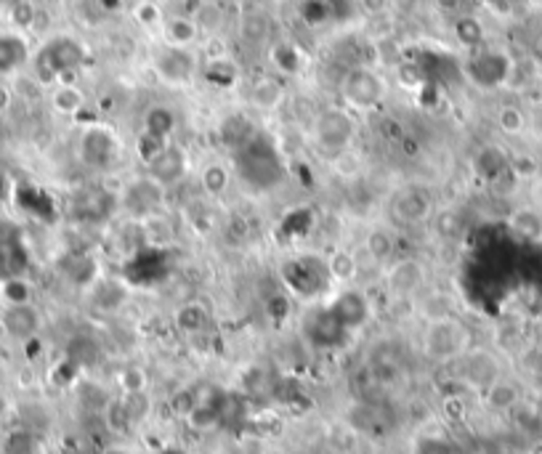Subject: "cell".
Wrapping results in <instances>:
<instances>
[{
    "label": "cell",
    "mask_w": 542,
    "mask_h": 454,
    "mask_svg": "<svg viewBox=\"0 0 542 454\" xmlns=\"http://www.w3.org/2000/svg\"><path fill=\"white\" fill-rule=\"evenodd\" d=\"M494 122H497V128H500L505 136H521L524 128H527V114H524L521 107H516V104H505V107L497 110Z\"/></svg>",
    "instance_id": "37"
},
{
    "label": "cell",
    "mask_w": 542,
    "mask_h": 454,
    "mask_svg": "<svg viewBox=\"0 0 542 454\" xmlns=\"http://www.w3.org/2000/svg\"><path fill=\"white\" fill-rule=\"evenodd\" d=\"M27 61H30L27 40L16 32H3L0 35V77L19 72Z\"/></svg>",
    "instance_id": "21"
},
{
    "label": "cell",
    "mask_w": 542,
    "mask_h": 454,
    "mask_svg": "<svg viewBox=\"0 0 542 454\" xmlns=\"http://www.w3.org/2000/svg\"><path fill=\"white\" fill-rule=\"evenodd\" d=\"M120 401L122 406H125V414H128L130 425L141 423V420L149 414V398H147V394H128V396H122Z\"/></svg>",
    "instance_id": "40"
},
{
    "label": "cell",
    "mask_w": 542,
    "mask_h": 454,
    "mask_svg": "<svg viewBox=\"0 0 542 454\" xmlns=\"http://www.w3.org/2000/svg\"><path fill=\"white\" fill-rule=\"evenodd\" d=\"M330 314L338 319V325L351 335L354 330H360L367 325L369 314H372V306H369V298L361 292V289H343L333 298V303L327 306Z\"/></svg>",
    "instance_id": "17"
},
{
    "label": "cell",
    "mask_w": 542,
    "mask_h": 454,
    "mask_svg": "<svg viewBox=\"0 0 542 454\" xmlns=\"http://www.w3.org/2000/svg\"><path fill=\"white\" fill-rule=\"evenodd\" d=\"M120 157V138L104 122H88L77 136V160L88 171H112Z\"/></svg>",
    "instance_id": "7"
},
{
    "label": "cell",
    "mask_w": 542,
    "mask_h": 454,
    "mask_svg": "<svg viewBox=\"0 0 542 454\" xmlns=\"http://www.w3.org/2000/svg\"><path fill=\"white\" fill-rule=\"evenodd\" d=\"M471 83H476L484 91H494V88H502L511 83V75H513V58L502 51H492V49H479L474 51V57L468 58V67H466Z\"/></svg>",
    "instance_id": "11"
},
{
    "label": "cell",
    "mask_w": 542,
    "mask_h": 454,
    "mask_svg": "<svg viewBox=\"0 0 542 454\" xmlns=\"http://www.w3.org/2000/svg\"><path fill=\"white\" fill-rule=\"evenodd\" d=\"M232 183V168H227L224 163H208L200 171V186L208 197H224L229 191Z\"/></svg>",
    "instance_id": "31"
},
{
    "label": "cell",
    "mask_w": 542,
    "mask_h": 454,
    "mask_svg": "<svg viewBox=\"0 0 542 454\" xmlns=\"http://www.w3.org/2000/svg\"><path fill=\"white\" fill-rule=\"evenodd\" d=\"M282 280L288 284V289H293V295H298V298H314L333 282L327 274V263L314 261V258L288 261L282 269Z\"/></svg>",
    "instance_id": "14"
},
{
    "label": "cell",
    "mask_w": 542,
    "mask_h": 454,
    "mask_svg": "<svg viewBox=\"0 0 542 454\" xmlns=\"http://www.w3.org/2000/svg\"><path fill=\"white\" fill-rule=\"evenodd\" d=\"M141 128H144L141 133L168 141L171 133H173V128H176V114H173L171 107H165V104H155V107H149V110L144 112Z\"/></svg>",
    "instance_id": "29"
},
{
    "label": "cell",
    "mask_w": 542,
    "mask_h": 454,
    "mask_svg": "<svg viewBox=\"0 0 542 454\" xmlns=\"http://www.w3.org/2000/svg\"><path fill=\"white\" fill-rule=\"evenodd\" d=\"M471 348V330L455 316H439L425 325L422 353L431 361H452L460 359Z\"/></svg>",
    "instance_id": "6"
},
{
    "label": "cell",
    "mask_w": 542,
    "mask_h": 454,
    "mask_svg": "<svg viewBox=\"0 0 542 454\" xmlns=\"http://www.w3.org/2000/svg\"><path fill=\"white\" fill-rule=\"evenodd\" d=\"M428 280V272H425V263L421 258H413V255H404V258H396L386 274H383V287L388 292L391 300H407V298H418L421 289L425 287Z\"/></svg>",
    "instance_id": "10"
},
{
    "label": "cell",
    "mask_w": 542,
    "mask_h": 454,
    "mask_svg": "<svg viewBox=\"0 0 542 454\" xmlns=\"http://www.w3.org/2000/svg\"><path fill=\"white\" fill-rule=\"evenodd\" d=\"M364 250L372 261L378 263H388L396 253V234L388 227H375L367 231L364 236Z\"/></svg>",
    "instance_id": "28"
},
{
    "label": "cell",
    "mask_w": 542,
    "mask_h": 454,
    "mask_svg": "<svg viewBox=\"0 0 542 454\" xmlns=\"http://www.w3.org/2000/svg\"><path fill=\"white\" fill-rule=\"evenodd\" d=\"M303 335L314 348H341L349 333L338 325V319L330 314V308H314L303 319Z\"/></svg>",
    "instance_id": "15"
},
{
    "label": "cell",
    "mask_w": 542,
    "mask_h": 454,
    "mask_svg": "<svg viewBox=\"0 0 542 454\" xmlns=\"http://www.w3.org/2000/svg\"><path fill=\"white\" fill-rule=\"evenodd\" d=\"M269 61L280 75H298L303 67L301 49L290 40H277L269 46Z\"/></svg>",
    "instance_id": "30"
},
{
    "label": "cell",
    "mask_w": 542,
    "mask_h": 454,
    "mask_svg": "<svg viewBox=\"0 0 542 454\" xmlns=\"http://www.w3.org/2000/svg\"><path fill=\"white\" fill-rule=\"evenodd\" d=\"M452 35H455L458 46H463V49L471 51V54L484 49V40H486L484 24L476 16H471V13L455 16V22H452Z\"/></svg>",
    "instance_id": "27"
},
{
    "label": "cell",
    "mask_w": 542,
    "mask_h": 454,
    "mask_svg": "<svg viewBox=\"0 0 542 454\" xmlns=\"http://www.w3.org/2000/svg\"><path fill=\"white\" fill-rule=\"evenodd\" d=\"M51 110L61 117H77L85 110V93L80 85L69 83H57L51 91Z\"/></svg>",
    "instance_id": "25"
},
{
    "label": "cell",
    "mask_w": 542,
    "mask_h": 454,
    "mask_svg": "<svg viewBox=\"0 0 542 454\" xmlns=\"http://www.w3.org/2000/svg\"><path fill=\"white\" fill-rule=\"evenodd\" d=\"M240 35L244 40H253V43L266 40V35H269V16L263 11H258V8L244 11L240 19Z\"/></svg>",
    "instance_id": "36"
},
{
    "label": "cell",
    "mask_w": 542,
    "mask_h": 454,
    "mask_svg": "<svg viewBox=\"0 0 542 454\" xmlns=\"http://www.w3.org/2000/svg\"><path fill=\"white\" fill-rule=\"evenodd\" d=\"M165 186H160L157 181H152L149 175L144 178H133L125 183V191L120 194L122 210L133 218V221H141L147 216H155L163 210L165 205Z\"/></svg>",
    "instance_id": "13"
},
{
    "label": "cell",
    "mask_w": 542,
    "mask_h": 454,
    "mask_svg": "<svg viewBox=\"0 0 542 454\" xmlns=\"http://www.w3.org/2000/svg\"><path fill=\"white\" fill-rule=\"evenodd\" d=\"M205 57H208V61L229 57V49H227V43H224L221 35H208V40H205Z\"/></svg>",
    "instance_id": "43"
},
{
    "label": "cell",
    "mask_w": 542,
    "mask_h": 454,
    "mask_svg": "<svg viewBox=\"0 0 542 454\" xmlns=\"http://www.w3.org/2000/svg\"><path fill=\"white\" fill-rule=\"evenodd\" d=\"M3 338H8V333H5V325H3V319H0V341Z\"/></svg>",
    "instance_id": "48"
},
{
    "label": "cell",
    "mask_w": 542,
    "mask_h": 454,
    "mask_svg": "<svg viewBox=\"0 0 542 454\" xmlns=\"http://www.w3.org/2000/svg\"><path fill=\"white\" fill-rule=\"evenodd\" d=\"M160 32H163V43L179 46V49H191L200 40V27L194 16H186V13L165 16L160 24Z\"/></svg>",
    "instance_id": "20"
},
{
    "label": "cell",
    "mask_w": 542,
    "mask_h": 454,
    "mask_svg": "<svg viewBox=\"0 0 542 454\" xmlns=\"http://www.w3.org/2000/svg\"><path fill=\"white\" fill-rule=\"evenodd\" d=\"M357 138V117L346 107H327L311 122V147L327 160L351 149Z\"/></svg>",
    "instance_id": "2"
},
{
    "label": "cell",
    "mask_w": 542,
    "mask_h": 454,
    "mask_svg": "<svg viewBox=\"0 0 542 454\" xmlns=\"http://www.w3.org/2000/svg\"><path fill=\"white\" fill-rule=\"evenodd\" d=\"M484 398H486V404L492 406V409H497V412H508V409H513L516 404H519V388L511 383V380H505V378H500V380H494L486 391H484Z\"/></svg>",
    "instance_id": "33"
},
{
    "label": "cell",
    "mask_w": 542,
    "mask_h": 454,
    "mask_svg": "<svg viewBox=\"0 0 542 454\" xmlns=\"http://www.w3.org/2000/svg\"><path fill=\"white\" fill-rule=\"evenodd\" d=\"M324 263H327V274L333 282L349 284L357 277V255L351 250H335V253H330V258Z\"/></svg>",
    "instance_id": "32"
},
{
    "label": "cell",
    "mask_w": 542,
    "mask_h": 454,
    "mask_svg": "<svg viewBox=\"0 0 542 454\" xmlns=\"http://www.w3.org/2000/svg\"><path fill=\"white\" fill-rule=\"evenodd\" d=\"M163 454H183L181 450H163Z\"/></svg>",
    "instance_id": "49"
},
{
    "label": "cell",
    "mask_w": 542,
    "mask_h": 454,
    "mask_svg": "<svg viewBox=\"0 0 542 454\" xmlns=\"http://www.w3.org/2000/svg\"><path fill=\"white\" fill-rule=\"evenodd\" d=\"M508 228L527 239V242H535V239H542V210L535 208V205H521L516 208L511 216H508Z\"/></svg>",
    "instance_id": "26"
},
{
    "label": "cell",
    "mask_w": 542,
    "mask_h": 454,
    "mask_svg": "<svg viewBox=\"0 0 542 454\" xmlns=\"http://www.w3.org/2000/svg\"><path fill=\"white\" fill-rule=\"evenodd\" d=\"M152 69L168 85H189L200 69V58L191 49H179V46L163 43L152 54Z\"/></svg>",
    "instance_id": "9"
},
{
    "label": "cell",
    "mask_w": 542,
    "mask_h": 454,
    "mask_svg": "<svg viewBox=\"0 0 542 454\" xmlns=\"http://www.w3.org/2000/svg\"><path fill=\"white\" fill-rule=\"evenodd\" d=\"M415 454H458V450L439 436H422L415 444Z\"/></svg>",
    "instance_id": "41"
},
{
    "label": "cell",
    "mask_w": 542,
    "mask_h": 454,
    "mask_svg": "<svg viewBox=\"0 0 542 454\" xmlns=\"http://www.w3.org/2000/svg\"><path fill=\"white\" fill-rule=\"evenodd\" d=\"M235 168L242 181L255 191H269V189L280 186V181L285 178L280 155L261 136H253L247 144L235 149Z\"/></svg>",
    "instance_id": "1"
},
{
    "label": "cell",
    "mask_w": 542,
    "mask_h": 454,
    "mask_svg": "<svg viewBox=\"0 0 542 454\" xmlns=\"http://www.w3.org/2000/svg\"><path fill=\"white\" fill-rule=\"evenodd\" d=\"M250 3H255V0H250Z\"/></svg>",
    "instance_id": "50"
},
{
    "label": "cell",
    "mask_w": 542,
    "mask_h": 454,
    "mask_svg": "<svg viewBox=\"0 0 542 454\" xmlns=\"http://www.w3.org/2000/svg\"><path fill=\"white\" fill-rule=\"evenodd\" d=\"M176 325H179L181 333H189V335H197L208 327V308L200 306V303H186L176 311Z\"/></svg>",
    "instance_id": "34"
},
{
    "label": "cell",
    "mask_w": 542,
    "mask_h": 454,
    "mask_svg": "<svg viewBox=\"0 0 542 454\" xmlns=\"http://www.w3.org/2000/svg\"><path fill=\"white\" fill-rule=\"evenodd\" d=\"M186 171H189V157L183 155L181 147L171 144V141L152 160H147V175L152 181H157L160 186H165V189L179 186Z\"/></svg>",
    "instance_id": "16"
},
{
    "label": "cell",
    "mask_w": 542,
    "mask_h": 454,
    "mask_svg": "<svg viewBox=\"0 0 542 454\" xmlns=\"http://www.w3.org/2000/svg\"><path fill=\"white\" fill-rule=\"evenodd\" d=\"M388 218L399 228H415L428 224L436 213V194L422 181H407L396 186L388 197Z\"/></svg>",
    "instance_id": "3"
},
{
    "label": "cell",
    "mask_w": 542,
    "mask_h": 454,
    "mask_svg": "<svg viewBox=\"0 0 542 454\" xmlns=\"http://www.w3.org/2000/svg\"><path fill=\"white\" fill-rule=\"evenodd\" d=\"M247 99H250V104H253L255 110H261V112H271V110H277V107L285 102V85H282L277 77H271V75L258 77V80L250 85Z\"/></svg>",
    "instance_id": "24"
},
{
    "label": "cell",
    "mask_w": 542,
    "mask_h": 454,
    "mask_svg": "<svg viewBox=\"0 0 542 454\" xmlns=\"http://www.w3.org/2000/svg\"><path fill=\"white\" fill-rule=\"evenodd\" d=\"M0 298L5 306H24L32 303V284L24 277H5L0 282Z\"/></svg>",
    "instance_id": "35"
},
{
    "label": "cell",
    "mask_w": 542,
    "mask_h": 454,
    "mask_svg": "<svg viewBox=\"0 0 542 454\" xmlns=\"http://www.w3.org/2000/svg\"><path fill=\"white\" fill-rule=\"evenodd\" d=\"M136 19H138L144 27H160L163 19H165V13H163L160 5H155V3H141V5L136 8Z\"/></svg>",
    "instance_id": "42"
},
{
    "label": "cell",
    "mask_w": 542,
    "mask_h": 454,
    "mask_svg": "<svg viewBox=\"0 0 542 454\" xmlns=\"http://www.w3.org/2000/svg\"><path fill=\"white\" fill-rule=\"evenodd\" d=\"M367 378L372 388H394L407 378V361L399 345L380 343L367 359Z\"/></svg>",
    "instance_id": "12"
},
{
    "label": "cell",
    "mask_w": 542,
    "mask_h": 454,
    "mask_svg": "<svg viewBox=\"0 0 542 454\" xmlns=\"http://www.w3.org/2000/svg\"><path fill=\"white\" fill-rule=\"evenodd\" d=\"M460 361H463V378L479 391H486L494 380L502 378L500 375V361L494 359V353H489L484 348H474V351L468 348L460 356Z\"/></svg>",
    "instance_id": "18"
},
{
    "label": "cell",
    "mask_w": 542,
    "mask_h": 454,
    "mask_svg": "<svg viewBox=\"0 0 542 454\" xmlns=\"http://www.w3.org/2000/svg\"><path fill=\"white\" fill-rule=\"evenodd\" d=\"M138 224V231H141V245L147 247H155V250H163L165 245H171L176 239V228H173V221L160 210L155 216H147Z\"/></svg>",
    "instance_id": "22"
},
{
    "label": "cell",
    "mask_w": 542,
    "mask_h": 454,
    "mask_svg": "<svg viewBox=\"0 0 542 454\" xmlns=\"http://www.w3.org/2000/svg\"><path fill=\"white\" fill-rule=\"evenodd\" d=\"M471 168H474V173H476L482 181L494 183V181H500L505 173L511 171V163H508V155H505L500 147L489 144V147H482V149L476 152Z\"/></svg>",
    "instance_id": "23"
},
{
    "label": "cell",
    "mask_w": 542,
    "mask_h": 454,
    "mask_svg": "<svg viewBox=\"0 0 542 454\" xmlns=\"http://www.w3.org/2000/svg\"><path fill=\"white\" fill-rule=\"evenodd\" d=\"M433 5H436V11L439 13H444V16H460V11H463V0H433Z\"/></svg>",
    "instance_id": "44"
},
{
    "label": "cell",
    "mask_w": 542,
    "mask_h": 454,
    "mask_svg": "<svg viewBox=\"0 0 542 454\" xmlns=\"http://www.w3.org/2000/svg\"><path fill=\"white\" fill-rule=\"evenodd\" d=\"M349 425L369 439H386L399 425V412L388 398H361L349 409Z\"/></svg>",
    "instance_id": "8"
},
{
    "label": "cell",
    "mask_w": 542,
    "mask_h": 454,
    "mask_svg": "<svg viewBox=\"0 0 542 454\" xmlns=\"http://www.w3.org/2000/svg\"><path fill=\"white\" fill-rule=\"evenodd\" d=\"M194 22L200 27V32H208V35H218L221 24H224V16L218 11V5L213 3H205L197 13H194Z\"/></svg>",
    "instance_id": "38"
},
{
    "label": "cell",
    "mask_w": 542,
    "mask_h": 454,
    "mask_svg": "<svg viewBox=\"0 0 542 454\" xmlns=\"http://www.w3.org/2000/svg\"><path fill=\"white\" fill-rule=\"evenodd\" d=\"M535 54H538V58L542 61V32L538 35V40H535Z\"/></svg>",
    "instance_id": "46"
},
{
    "label": "cell",
    "mask_w": 542,
    "mask_h": 454,
    "mask_svg": "<svg viewBox=\"0 0 542 454\" xmlns=\"http://www.w3.org/2000/svg\"><path fill=\"white\" fill-rule=\"evenodd\" d=\"M3 325H5V333L8 338L13 341H30L38 335L40 330V311L32 306V303H24V306H5V311L0 314Z\"/></svg>",
    "instance_id": "19"
},
{
    "label": "cell",
    "mask_w": 542,
    "mask_h": 454,
    "mask_svg": "<svg viewBox=\"0 0 542 454\" xmlns=\"http://www.w3.org/2000/svg\"><path fill=\"white\" fill-rule=\"evenodd\" d=\"M338 93H341V102H343L346 110H351V112H372L386 102L388 83L378 69H372L367 64H357L341 77Z\"/></svg>",
    "instance_id": "4"
},
{
    "label": "cell",
    "mask_w": 542,
    "mask_h": 454,
    "mask_svg": "<svg viewBox=\"0 0 542 454\" xmlns=\"http://www.w3.org/2000/svg\"><path fill=\"white\" fill-rule=\"evenodd\" d=\"M104 454H130V452L122 450V447H110V450H104Z\"/></svg>",
    "instance_id": "47"
},
{
    "label": "cell",
    "mask_w": 542,
    "mask_h": 454,
    "mask_svg": "<svg viewBox=\"0 0 542 454\" xmlns=\"http://www.w3.org/2000/svg\"><path fill=\"white\" fill-rule=\"evenodd\" d=\"M360 3L367 13H383V11L388 8V3H391V0H360Z\"/></svg>",
    "instance_id": "45"
},
{
    "label": "cell",
    "mask_w": 542,
    "mask_h": 454,
    "mask_svg": "<svg viewBox=\"0 0 542 454\" xmlns=\"http://www.w3.org/2000/svg\"><path fill=\"white\" fill-rule=\"evenodd\" d=\"M118 383H120L122 396H128V394H147V372L138 369V367L122 369Z\"/></svg>",
    "instance_id": "39"
},
{
    "label": "cell",
    "mask_w": 542,
    "mask_h": 454,
    "mask_svg": "<svg viewBox=\"0 0 542 454\" xmlns=\"http://www.w3.org/2000/svg\"><path fill=\"white\" fill-rule=\"evenodd\" d=\"M85 61V49L80 40L72 35H57L43 46V51L35 58V72L43 83H69V77L83 67Z\"/></svg>",
    "instance_id": "5"
}]
</instances>
